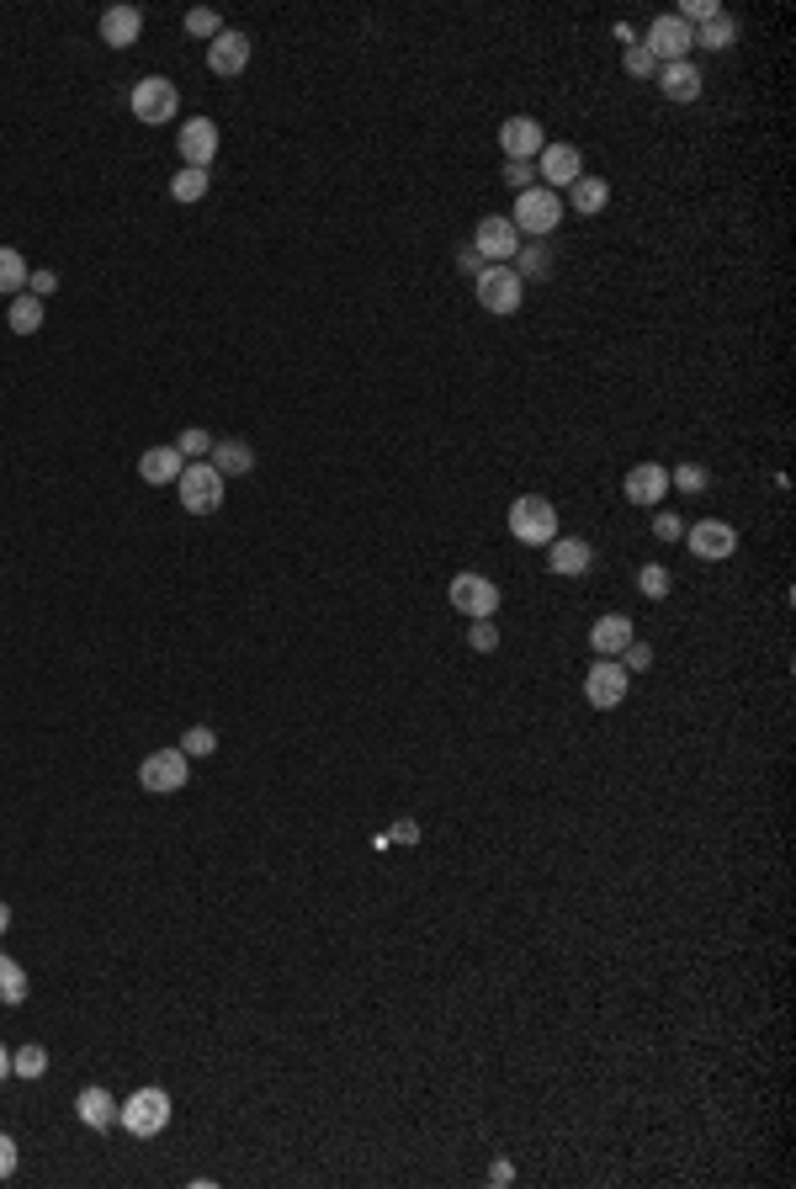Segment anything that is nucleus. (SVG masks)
<instances>
[{"instance_id":"f704fd0d","label":"nucleus","mask_w":796,"mask_h":1189,"mask_svg":"<svg viewBox=\"0 0 796 1189\" xmlns=\"http://www.w3.org/2000/svg\"><path fill=\"white\" fill-rule=\"evenodd\" d=\"M637 590L648 594V600H663V594H669V568H663V564H642V568H637Z\"/></svg>"},{"instance_id":"ddd939ff","label":"nucleus","mask_w":796,"mask_h":1189,"mask_svg":"<svg viewBox=\"0 0 796 1189\" xmlns=\"http://www.w3.org/2000/svg\"><path fill=\"white\" fill-rule=\"evenodd\" d=\"M473 250L483 255V266H510V255L521 250V229L510 223V218H483L478 223V234H473Z\"/></svg>"},{"instance_id":"e433bc0d","label":"nucleus","mask_w":796,"mask_h":1189,"mask_svg":"<svg viewBox=\"0 0 796 1189\" xmlns=\"http://www.w3.org/2000/svg\"><path fill=\"white\" fill-rule=\"evenodd\" d=\"M616 664H621V670H627V675H642V670H653V649H648V643H642V638H632V643H627V649L616 653Z\"/></svg>"},{"instance_id":"f03ea898","label":"nucleus","mask_w":796,"mask_h":1189,"mask_svg":"<svg viewBox=\"0 0 796 1189\" xmlns=\"http://www.w3.org/2000/svg\"><path fill=\"white\" fill-rule=\"evenodd\" d=\"M176 494H181V511H191V515H212L218 505H223V473H218V467H212L208 457L186 462L181 478H176Z\"/></svg>"},{"instance_id":"6ab92c4d","label":"nucleus","mask_w":796,"mask_h":1189,"mask_svg":"<svg viewBox=\"0 0 796 1189\" xmlns=\"http://www.w3.org/2000/svg\"><path fill=\"white\" fill-rule=\"evenodd\" d=\"M144 32V11L138 6H106L102 11V43L106 49H133Z\"/></svg>"},{"instance_id":"412c9836","label":"nucleus","mask_w":796,"mask_h":1189,"mask_svg":"<svg viewBox=\"0 0 796 1189\" xmlns=\"http://www.w3.org/2000/svg\"><path fill=\"white\" fill-rule=\"evenodd\" d=\"M701 70L690 64V59H680V64H659V91H663V102H695L701 96Z\"/></svg>"},{"instance_id":"7ed1b4c3","label":"nucleus","mask_w":796,"mask_h":1189,"mask_svg":"<svg viewBox=\"0 0 796 1189\" xmlns=\"http://www.w3.org/2000/svg\"><path fill=\"white\" fill-rule=\"evenodd\" d=\"M473 293H478V303H483L489 314L510 319V314H521V303H526V282H521L510 266H483L473 276Z\"/></svg>"},{"instance_id":"c03bdc74","label":"nucleus","mask_w":796,"mask_h":1189,"mask_svg":"<svg viewBox=\"0 0 796 1189\" xmlns=\"http://www.w3.org/2000/svg\"><path fill=\"white\" fill-rule=\"evenodd\" d=\"M388 839H394V844H420V823H415V818H398L394 829H388Z\"/></svg>"},{"instance_id":"c9c22d12","label":"nucleus","mask_w":796,"mask_h":1189,"mask_svg":"<svg viewBox=\"0 0 796 1189\" xmlns=\"http://www.w3.org/2000/svg\"><path fill=\"white\" fill-rule=\"evenodd\" d=\"M186 32H191V38H218V32H223V17H218V11H208V6H197V11H186Z\"/></svg>"},{"instance_id":"4be33fe9","label":"nucleus","mask_w":796,"mask_h":1189,"mask_svg":"<svg viewBox=\"0 0 796 1189\" xmlns=\"http://www.w3.org/2000/svg\"><path fill=\"white\" fill-rule=\"evenodd\" d=\"M75 1115L91 1126V1132H112V1126H117V1099L106 1094L102 1083H91V1088H80Z\"/></svg>"},{"instance_id":"79ce46f5","label":"nucleus","mask_w":796,"mask_h":1189,"mask_svg":"<svg viewBox=\"0 0 796 1189\" xmlns=\"http://www.w3.org/2000/svg\"><path fill=\"white\" fill-rule=\"evenodd\" d=\"M680 532H685V520H680L674 511H659V515H653V537H659V541H680Z\"/></svg>"},{"instance_id":"dca6fc26","label":"nucleus","mask_w":796,"mask_h":1189,"mask_svg":"<svg viewBox=\"0 0 796 1189\" xmlns=\"http://www.w3.org/2000/svg\"><path fill=\"white\" fill-rule=\"evenodd\" d=\"M542 144H547V134H542V123H536V117H504L500 123L504 160H536V155H542Z\"/></svg>"},{"instance_id":"2eb2a0df","label":"nucleus","mask_w":796,"mask_h":1189,"mask_svg":"<svg viewBox=\"0 0 796 1189\" xmlns=\"http://www.w3.org/2000/svg\"><path fill=\"white\" fill-rule=\"evenodd\" d=\"M176 149H181V160L191 170H208L212 155H218V128H212V117H186L181 134H176Z\"/></svg>"},{"instance_id":"c756f323","label":"nucleus","mask_w":796,"mask_h":1189,"mask_svg":"<svg viewBox=\"0 0 796 1189\" xmlns=\"http://www.w3.org/2000/svg\"><path fill=\"white\" fill-rule=\"evenodd\" d=\"M170 197H176V202H202V197H208V170H191V165L176 170V176H170Z\"/></svg>"},{"instance_id":"39448f33","label":"nucleus","mask_w":796,"mask_h":1189,"mask_svg":"<svg viewBox=\"0 0 796 1189\" xmlns=\"http://www.w3.org/2000/svg\"><path fill=\"white\" fill-rule=\"evenodd\" d=\"M117 1126H128V1136H159L170 1126V1094L165 1088L128 1094V1105H117Z\"/></svg>"},{"instance_id":"4468645a","label":"nucleus","mask_w":796,"mask_h":1189,"mask_svg":"<svg viewBox=\"0 0 796 1189\" xmlns=\"http://www.w3.org/2000/svg\"><path fill=\"white\" fill-rule=\"evenodd\" d=\"M621 494H627L632 505H642V511H653L663 494H669V467H663V462H637V467H627Z\"/></svg>"},{"instance_id":"f8f14e48","label":"nucleus","mask_w":796,"mask_h":1189,"mask_svg":"<svg viewBox=\"0 0 796 1189\" xmlns=\"http://www.w3.org/2000/svg\"><path fill=\"white\" fill-rule=\"evenodd\" d=\"M685 541H690V553L701 558V564H727L733 553H739V532L727 526V520H695L685 532Z\"/></svg>"},{"instance_id":"423d86ee","label":"nucleus","mask_w":796,"mask_h":1189,"mask_svg":"<svg viewBox=\"0 0 796 1189\" xmlns=\"http://www.w3.org/2000/svg\"><path fill=\"white\" fill-rule=\"evenodd\" d=\"M510 223H515L521 234H531V240H542V234H553L557 223H563V197H557V191H547V187L521 191V197H515V213H510Z\"/></svg>"},{"instance_id":"49530a36","label":"nucleus","mask_w":796,"mask_h":1189,"mask_svg":"<svg viewBox=\"0 0 796 1189\" xmlns=\"http://www.w3.org/2000/svg\"><path fill=\"white\" fill-rule=\"evenodd\" d=\"M457 271H462V276H478V271H483V255L462 244V250H457Z\"/></svg>"},{"instance_id":"8fccbe9b","label":"nucleus","mask_w":796,"mask_h":1189,"mask_svg":"<svg viewBox=\"0 0 796 1189\" xmlns=\"http://www.w3.org/2000/svg\"><path fill=\"white\" fill-rule=\"evenodd\" d=\"M6 929H11V908L0 903V935H6Z\"/></svg>"},{"instance_id":"a211bd4d","label":"nucleus","mask_w":796,"mask_h":1189,"mask_svg":"<svg viewBox=\"0 0 796 1189\" xmlns=\"http://www.w3.org/2000/svg\"><path fill=\"white\" fill-rule=\"evenodd\" d=\"M547 568H553L557 579H579L595 568V547L584 537H553L547 541Z\"/></svg>"},{"instance_id":"a18cd8bd","label":"nucleus","mask_w":796,"mask_h":1189,"mask_svg":"<svg viewBox=\"0 0 796 1189\" xmlns=\"http://www.w3.org/2000/svg\"><path fill=\"white\" fill-rule=\"evenodd\" d=\"M11 1174H17V1141L0 1132V1179H11Z\"/></svg>"},{"instance_id":"2f4dec72","label":"nucleus","mask_w":796,"mask_h":1189,"mask_svg":"<svg viewBox=\"0 0 796 1189\" xmlns=\"http://www.w3.org/2000/svg\"><path fill=\"white\" fill-rule=\"evenodd\" d=\"M621 70H627L632 81H648V75H659V59L648 54L642 43H627V49H621Z\"/></svg>"},{"instance_id":"20e7f679","label":"nucleus","mask_w":796,"mask_h":1189,"mask_svg":"<svg viewBox=\"0 0 796 1189\" xmlns=\"http://www.w3.org/2000/svg\"><path fill=\"white\" fill-rule=\"evenodd\" d=\"M128 112L138 117V123L159 128V123H170V117L181 112V91L165 81V75H144V81L128 91Z\"/></svg>"},{"instance_id":"473e14b6","label":"nucleus","mask_w":796,"mask_h":1189,"mask_svg":"<svg viewBox=\"0 0 796 1189\" xmlns=\"http://www.w3.org/2000/svg\"><path fill=\"white\" fill-rule=\"evenodd\" d=\"M11 1073H17V1078H43V1073H49V1052H43V1046L11 1052Z\"/></svg>"},{"instance_id":"a19ab883","label":"nucleus","mask_w":796,"mask_h":1189,"mask_svg":"<svg viewBox=\"0 0 796 1189\" xmlns=\"http://www.w3.org/2000/svg\"><path fill=\"white\" fill-rule=\"evenodd\" d=\"M468 643H473V653H494V649H500V627H494V622H473V627H468Z\"/></svg>"},{"instance_id":"ea45409f","label":"nucleus","mask_w":796,"mask_h":1189,"mask_svg":"<svg viewBox=\"0 0 796 1189\" xmlns=\"http://www.w3.org/2000/svg\"><path fill=\"white\" fill-rule=\"evenodd\" d=\"M504 187L515 191V197H521V191H531V187H536V165H531V160H504Z\"/></svg>"},{"instance_id":"9d476101","label":"nucleus","mask_w":796,"mask_h":1189,"mask_svg":"<svg viewBox=\"0 0 796 1189\" xmlns=\"http://www.w3.org/2000/svg\"><path fill=\"white\" fill-rule=\"evenodd\" d=\"M536 187H547V191H557V187H574L584 176V155L574 149V144H542V155H536Z\"/></svg>"},{"instance_id":"09e8293b","label":"nucleus","mask_w":796,"mask_h":1189,"mask_svg":"<svg viewBox=\"0 0 796 1189\" xmlns=\"http://www.w3.org/2000/svg\"><path fill=\"white\" fill-rule=\"evenodd\" d=\"M11 1078V1052H6V1046H0V1083Z\"/></svg>"},{"instance_id":"393cba45","label":"nucleus","mask_w":796,"mask_h":1189,"mask_svg":"<svg viewBox=\"0 0 796 1189\" xmlns=\"http://www.w3.org/2000/svg\"><path fill=\"white\" fill-rule=\"evenodd\" d=\"M568 208H574V213H584V218L606 213V208H610V181H606V176H579V181L568 187Z\"/></svg>"},{"instance_id":"f257e3e1","label":"nucleus","mask_w":796,"mask_h":1189,"mask_svg":"<svg viewBox=\"0 0 796 1189\" xmlns=\"http://www.w3.org/2000/svg\"><path fill=\"white\" fill-rule=\"evenodd\" d=\"M510 537L526 541V547H547L557 537V505L547 494H521L510 505Z\"/></svg>"},{"instance_id":"5701e85b","label":"nucleus","mask_w":796,"mask_h":1189,"mask_svg":"<svg viewBox=\"0 0 796 1189\" xmlns=\"http://www.w3.org/2000/svg\"><path fill=\"white\" fill-rule=\"evenodd\" d=\"M208 462L223 473V478H244V473H255V452H250V441H212V452H208Z\"/></svg>"},{"instance_id":"bb28decb","label":"nucleus","mask_w":796,"mask_h":1189,"mask_svg":"<svg viewBox=\"0 0 796 1189\" xmlns=\"http://www.w3.org/2000/svg\"><path fill=\"white\" fill-rule=\"evenodd\" d=\"M739 43V22L727 17V11H716L712 22H701L695 28V49H712V54H727Z\"/></svg>"},{"instance_id":"4c0bfd02","label":"nucleus","mask_w":796,"mask_h":1189,"mask_svg":"<svg viewBox=\"0 0 796 1189\" xmlns=\"http://www.w3.org/2000/svg\"><path fill=\"white\" fill-rule=\"evenodd\" d=\"M212 749H218V733H212V728H186V738H181V755L186 759H208Z\"/></svg>"},{"instance_id":"1a4fd4ad","label":"nucleus","mask_w":796,"mask_h":1189,"mask_svg":"<svg viewBox=\"0 0 796 1189\" xmlns=\"http://www.w3.org/2000/svg\"><path fill=\"white\" fill-rule=\"evenodd\" d=\"M191 781V759L181 749H155V755L138 765V786L144 791H155V797H170V791H181Z\"/></svg>"},{"instance_id":"de8ad7c7","label":"nucleus","mask_w":796,"mask_h":1189,"mask_svg":"<svg viewBox=\"0 0 796 1189\" xmlns=\"http://www.w3.org/2000/svg\"><path fill=\"white\" fill-rule=\"evenodd\" d=\"M510 1179H515V1162H510V1158L489 1162V1185H510Z\"/></svg>"},{"instance_id":"cd10ccee","label":"nucleus","mask_w":796,"mask_h":1189,"mask_svg":"<svg viewBox=\"0 0 796 1189\" xmlns=\"http://www.w3.org/2000/svg\"><path fill=\"white\" fill-rule=\"evenodd\" d=\"M6 325L17 329V335H38V329H43V297L17 293L11 297V308H6Z\"/></svg>"},{"instance_id":"37998d69","label":"nucleus","mask_w":796,"mask_h":1189,"mask_svg":"<svg viewBox=\"0 0 796 1189\" xmlns=\"http://www.w3.org/2000/svg\"><path fill=\"white\" fill-rule=\"evenodd\" d=\"M27 293H32V297H53V293H59V271H49V266L32 271V276H27Z\"/></svg>"},{"instance_id":"b1692460","label":"nucleus","mask_w":796,"mask_h":1189,"mask_svg":"<svg viewBox=\"0 0 796 1189\" xmlns=\"http://www.w3.org/2000/svg\"><path fill=\"white\" fill-rule=\"evenodd\" d=\"M181 467H186V457L176 446H149V452L138 457V478H144V484H176Z\"/></svg>"},{"instance_id":"0eeeda50","label":"nucleus","mask_w":796,"mask_h":1189,"mask_svg":"<svg viewBox=\"0 0 796 1189\" xmlns=\"http://www.w3.org/2000/svg\"><path fill=\"white\" fill-rule=\"evenodd\" d=\"M627 691H632V675H627L616 659H595V664H589V675H584V702L595 706V712H616V706L627 702Z\"/></svg>"},{"instance_id":"6e6552de","label":"nucleus","mask_w":796,"mask_h":1189,"mask_svg":"<svg viewBox=\"0 0 796 1189\" xmlns=\"http://www.w3.org/2000/svg\"><path fill=\"white\" fill-rule=\"evenodd\" d=\"M447 600L462 611V617L489 622V617L500 611V585H494V579H483V574H457V579L447 585Z\"/></svg>"},{"instance_id":"9b49d317","label":"nucleus","mask_w":796,"mask_h":1189,"mask_svg":"<svg viewBox=\"0 0 796 1189\" xmlns=\"http://www.w3.org/2000/svg\"><path fill=\"white\" fill-rule=\"evenodd\" d=\"M642 49L659 59V64H680V59H690V49H695V28H685V22L669 11V17H659V22L648 28Z\"/></svg>"},{"instance_id":"aec40b11","label":"nucleus","mask_w":796,"mask_h":1189,"mask_svg":"<svg viewBox=\"0 0 796 1189\" xmlns=\"http://www.w3.org/2000/svg\"><path fill=\"white\" fill-rule=\"evenodd\" d=\"M632 638L637 632H632V622H627L621 611H606V617H595V627H589V649L600 653V659H616Z\"/></svg>"},{"instance_id":"72a5a7b5","label":"nucleus","mask_w":796,"mask_h":1189,"mask_svg":"<svg viewBox=\"0 0 796 1189\" xmlns=\"http://www.w3.org/2000/svg\"><path fill=\"white\" fill-rule=\"evenodd\" d=\"M706 484H712V478H706V467H701V462H680V467L669 473V488H680V494H701Z\"/></svg>"},{"instance_id":"a878e982","label":"nucleus","mask_w":796,"mask_h":1189,"mask_svg":"<svg viewBox=\"0 0 796 1189\" xmlns=\"http://www.w3.org/2000/svg\"><path fill=\"white\" fill-rule=\"evenodd\" d=\"M510 271L521 276V282H542V276H553V250L547 244H521L515 255H510Z\"/></svg>"},{"instance_id":"7c9ffc66","label":"nucleus","mask_w":796,"mask_h":1189,"mask_svg":"<svg viewBox=\"0 0 796 1189\" xmlns=\"http://www.w3.org/2000/svg\"><path fill=\"white\" fill-rule=\"evenodd\" d=\"M27 999V972L0 950V1003H22Z\"/></svg>"},{"instance_id":"c85d7f7f","label":"nucleus","mask_w":796,"mask_h":1189,"mask_svg":"<svg viewBox=\"0 0 796 1189\" xmlns=\"http://www.w3.org/2000/svg\"><path fill=\"white\" fill-rule=\"evenodd\" d=\"M27 261H22V250H11V244H0V293L11 297V293H22L27 287Z\"/></svg>"},{"instance_id":"f3484780","label":"nucleus","mask_w":796,"mask_h":1189,"mask_svg":"<svg viewBox=\"0 0 796 1189\" xmlns=\"http://www.w3.org/2000/svg\"><path fill=\"white\" fill-rule=\"evenodd\" d=\"M244 64H250V38L234 28H223L208 43V70L223 75V81H234V75H244Z\"/></svg>"},{"instance_id":"58836bf2","label":"nucleus","mask_w":796,"mask_h":1189,"mask_svg":"<svg viewBox=\"0 0 796 1189\" xmlns=\"http://www.w3.org/2000/svg\"><path fill=\"white\" fill-rule=\"evenodd\" d=\"M176 452H181V457H191V462L208 457V452H212V435L202 431V425H186L181 441H176Z\"/></svg>"}]
</instances>
